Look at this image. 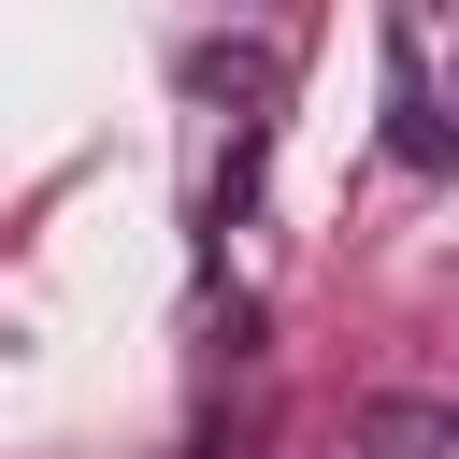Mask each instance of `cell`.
<instances>
[{
  "label": "cell",
  "mask_w": 459,
  "mask_h": 459,
  "mask_svg": "<svg viewBox=\"0 0 459 459\" xmlns=\"http://www.w3.org/2000/svg\"><path fill=\"white\" fill-rule=\"evenodd\" d=\"M387 86H402V129H387V143H402L416 172H459V115L416 86V43H387Z\"/></svg>",
  "instance_id": "cell-1"
},
{
  "label": "cell",
  "mask_w": 459,
  "mask_h": 459,
  "mask_svg": "<svg viewBox=\"0 0 459 459\" xmlns=\"http://www.w3.org/2000/svg\"><path fill=\"white\" fill-rule=\"evenodd\" d=\"M445 445H459L445 402H373V416H359V459H445Z\"/></svg>",
  "instance_id": "cell-2"
}]
</instances>
